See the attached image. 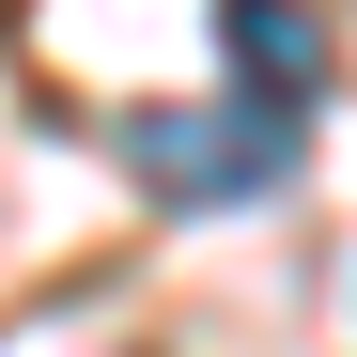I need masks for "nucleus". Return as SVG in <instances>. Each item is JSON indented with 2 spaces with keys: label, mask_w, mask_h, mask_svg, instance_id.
Wrapping results in <instances>:
<instances>
[{
  "label": "nucleus",
  "mask_w": 357,
  "mask_h": 357,
  "mask_svg": "<svg viewBox=\"0 0 357 357\" xmlns=\"http://www.w3.org/2000/svg\"><path fill=\"white\" fill-rule=\"evenodd\" d=\"M295 155H311V109H280V93L125 109V171H140L171 218H233V202H264V187H295Z\"/></svg>",
  "instance_id": "obj_1"
},
{
  "label": "nucleus",
  "mask_w": 357,
  "mask_h": 357,
  "mask_svg": "<svg viewBox=\"0 0 357 357\" xmlns=\"http://www.w3.org/2000/svg\"><path fill=\"white\" fill-rule=\"evenodd\" d=\"M218 47H233V93H280V109L326 93V16L311 0H218Z\"/></svg>",
  "instance_id": "obj_2"
}]
</instances>
